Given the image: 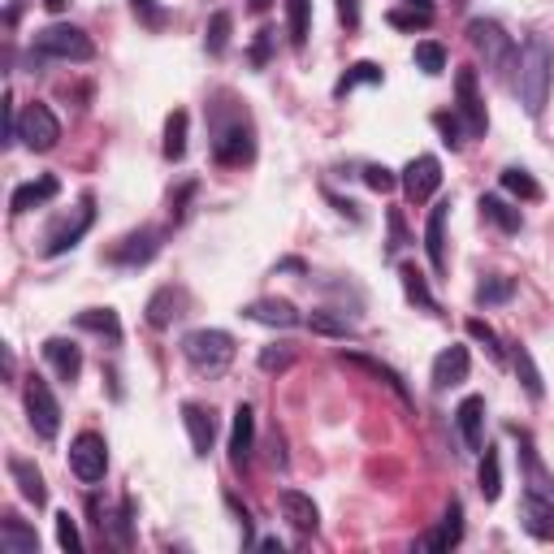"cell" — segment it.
Listing matches in <instances>:
<instances>
[{
  "instance_id": "obj_1",
  "label": "cell",
  "mask_w": 554,
  "mask_h": 554,
  "mask_svg": "<svg viewBox=\"0 0 554 554\" xmlns=\"http://www.w3.org/2000/svg\"><path fill=\"white\" fill-rule=\"evenodd\" d=\"M208 139H213V161L217 165H247L256 156V126L243 100L230 91H217L208 104Z\"/></svg>"
},
{
  "instance_id": "obj_2",
  "label": "cell",
  "mask_w": 554,
  "mask_h": 554,
  "mask_svg": "<svg viewBox=\"0 0 554 554\" xmlns=\"http://www.w3.org/2000/svg\"><path fill=\"white\" fill-rule=\"evenodd\" d=\"M550 83H554V48L546 35H529V44L520 48V61H516V96L529 117H542L550 100Z\"/></svg>"
},
{
  "instance_id": "obj_3",
  "label": "cell",
  "mask_w": 554,
  "mask_h": 554,
  "mask_svg": "<svg viewBox=\"0 0 554 554\" xmlns=\"http://www.w3.org/2000/svg\"><path fill=\"white\" fill-rule=\"evenodd\" d=\"M234 338L226 334V329H191L187 338H182V355H187V364L195 368V373L204 377H217L226 373V368L234 364Z\"/></svg>"
},
{
  "instance_id": "obj_4",
  "label": "cell",
  "mask_w": 554,
  "mask_h": 554,
  "mask_svg": "<svg viewBox=\"0 0 554 554\" xmlns=\"http://www.w3.org/2000/svg\"><path fill=\"white\" fill-rule=\"evenodd\" d=\"M35 57H48V61H91L96 57V44L83 26H70V22H52L35 35Z\"/></svg>"
},
{
  "instance_id": "obj_5",
  "label": "cell",
  "mask_w": 554,
  "mask_h": 554,
  "mask_svg": "<svg viewBox=\"0 0 554 554\" xmlns=\"http://www.w3.org/2000/svg\"><path fill=\"white\" fill-rule=\"evenodd\" d=\"M468 44L481 52L485 65H490L498 78H503L507 70H516V61H520V52H516V44H511V35L494 18H472L468 22Z\"/></svg>"
},
{
  "instance_id": "obj_6",
  "label": "cell",
  "mask_w": 554,
  "mask_h": 554,
  "mask_svg": "<svg viewBox=\"0 0 554 554\" xmlns=\"http://www.w3.org/2000/svg\"><path fill=\"white\" fill-rule=\"evenodd\" d=\"M22 399H26V420H31V429L44 442H52L61 433V403H57V394L48 390V381L44 377H26Z\"/></svg>"
},
{
  "instance_id": "obj_7",
  "label": "cell",
  "mask_w": 554,
  "mask_h": 554,
  "mask_svg": "<svg viewBox=\"0 0 554 554\" xmlns=\"http://www.w3.org/2000/svg\"><path fill=\"white\" fill-rule=\"evenodd\" d=\"M18 139L26 143L31 152H52L57 148V139H61V122H57V113L48 109V104H26V109L18 113Z\"/></svg>"
},
{
  "instance_id": "obj_8",
  "label": "cell",
  "mask_w": 554,
  "mask_h": 554,
  "mask_svg": "<svg viewBox=\"0 0 554 554\" xmlns=\"http://www.w3.org/2000/svg\"><path fill=\"white\" fill-rule=\"evenodd\" d=\"M455 113L464 117V130L468 139H481L490 130V117H485V100H481V87H477V70L464 65L455 74Z\"/></svg>"
},
{
  "instance_id": "obj_9",
  "label": "cell",
  "mask_w": 554,
  "mask_h": 554,
  "mask_svg": "<svg viewBox=\"0 0 554 554\" xmlns=\"http://www.w3.org/2000/svg\"><path fill=\"white\" fill-rule=\"evenodd\" d=\"M70 468L83 485L104 481V472H109V446H104L100 433H78L70 442Z\"/></svg>"
},
{
  "instance_id": "obj_10",
  "label": "cell",
  "mask_w": 554,
  "mask_h": 554,
  "mask_svg": "<svg viewBox=\"0 0 554 554\" xmlns=\"http://www.w3.org/2000/svg\"><path fill=\"white\" fill-rule=\"evenodd\" d=\"M156 252H161V230L139 226V230H130L126 239H117L104 260H109V265H117V269H143Z\"/></svg>"
},
{
  "instance_id": "obj_11",
  "label": "cell",
  "mask_w": 554,
  "mask_h": 554,
  "mask_svg": "<svg viewBox=\"0 0 554 554\" xmlns=\"http://www.w3.org/2000/svg\"><path fill=\"white\" fill-rule=\"evenodd\" d=\"M399 178H403V195H407V200L425 204L442 187V161H438V156H416V161H407V169H403Z\"/></svg>"
},
{
  "instance_id": "obj_12",
  "label": "cell",
  "mask_w": 554,
  "mask_h": 554,
  "mask_svg": "<svg viewBox=\"0 0 554 554\" xmlns=\"http://www.w3.org/2000/svg\"><path fill=\"white\" fill-rule=\"evenodd\" d=\"M520 524L537 542H554V494L546 490H524L520 498Z\"/></svg>"
},
{
  "instance_id": "obj_13",
  "label": "cell",
  "mask_w": 554,
  "mask_h": 554,
  "mask_svg": "<svg viewBox=\"0 0 554 554\" xmlns=\"http://www.w3.org/2000/svg\"><path fill=\"white\" fill-rule=\"evenodd\" d=\"M87 511H91V520H96V529H100L104 537H109L113 546H122V550L135 546V533H130V520H135V503H130V498H126V503L117 507V511H109V507L100 511V503L91 498Z\"/></svg>"
},
{
  "instance_id": "obj_14",
  "label": "cell",
  "mask_w": 554,
  "mask_h": 554,
  "mask_svg": "<svg viewBox=\"0 0 554 554\" xmlns=\"http://www.w3.org/2000/svg\"><path fill=\"white\" fill-rule=\"evenodd\" d=\"M91 221H96V208H91V195H83V204H78V217L74 221H61V226L48 234L44 256H65L70 247H78V243H83V234L91 230Z\"/></svg>"
},
{
  "instance_id": "obj_15",
  "label": "cell",
  "mask_w": 554,
  "mask_h": 554,
  "mask_svg": "<svg viewBox=\"0 0 554 554\" xmlns=\"http://www.w3.org/2000/svg\"><path fill=\"white\" fill-rule=\"evenodd\" d=\"M252 446H256V412L247 403H239L234 407V425H230V464L239 472L252 464Z\"/></svg>"
},
{
  "instance_id": "obj_16",
  "label": "cell",
  "mask_w": 554,
  "mask_h": 554,
  "mask_svg": "<svg viewBox=\"0 0 554 554\" xmlns=\"http://www.w3.org/2000/svg\"><path fill=\"white\" fill-rule=\"evenodd\" d=\"M243 316H247V321H256V325H269V329H295L303 321L299 308L290 299H252L243 308Z\"/></svg>"
},
{
  "instance_id": "obj_17",
  "label": "cell",
  "mask_w": 554,
  "mask_h": 554,
  "mask_svg": "<svg viewBox=\"0 0 554 554\" xmlns=\"http://www.w3.org/2000/svg\"><path fill=\"white\" fill-rule=\"evenodd\" d=\"M468 368H472V355L468 347H446L438 351V360H433V390H455L468 381Z\"/></svg>"
},
{
  "instance_id": "obj_18",
  "label": "cell",
  "mask_w": 554,
  "mask_h": 554,
  "mask_svg": "<svg viewBox=\"0 0 554 554\" xmlns=\"http://www.w3.org/2000/svg\"><path fill=\"white\" fill-rule=\"evenodd\" d=\"M182 425H187V433H191V451L204 459L208 451H213V442H217V420H213V412H208V407H200V403H182Z\"/></svg>"
},
{
  "instance_id": "obj_19",
  "label": "cell",
  "mask_w": 554,
  "mask_h": 554,
  "mask_svg": "<svg viewBox=\"0 0 554 554\" xmlns=\"http://www.w3.org/2000/svg\"><path fill=\"white\" fill-rule=\"evenodd\" d=\"M455 425H459V438H464L468 451H481L485 446V399L481 394H468V399L455 407Z\"/></svg>"
},
{
  "instance_id": "obj_20",
  "label": "cell",
  "mask_w": 554,
  "mask_h": 554,
  "mask_svg": "<svg viewBox=\"0 0 554 554\" xmlns=\"http://www.w3.org/2000/svg\"><path fill=\"white\" fill-rule=\"evenodd\" d=\"M61 195V182L52 178V174H39L35 182H22L18 191H13V200H9V213H31V208H44V204H52Z\"/></svg>"
},
{
  "instance_id": "obj_21",
  "label": "cell",
  "mask_w": 554,
  "mask_h": 554,
  "mask_svg": "<svg viewBox=\"0 0 554 554\" xmlns=\"http://www.w3.org/2000/svg\"><path fill=\"white\" fill-rule=\"evenodd\" d=\"M277 503H282V516L290 520V529L295 533H316L321 529V511L303 490H282L277 494Z\"/></svg>"
},
{
  "instance_id": "obj_22",
  "label": "cell",
  "mask_w": 554,
  "mask_h": 554,
  "mask_svg": "<svg viewBox=\"0 0 554 554\" xmlns=\"http://www.w3.org/2000/svg\"><path fill=\"white\" fill-rule=\"evenodd\" d=\"M9 477L13 485H18V494L26 498L31 507H44L48 503V485H44V472H39L31 459H22V455H9Z\"/></svg>"
},
{
  "instance_id": "obj_23",
  "label": "cell",
  "mask_w": 554,
  "mask_h": 554,
  "mask_svg": "<svg viewBox=\"0 0 554 554\" xmlns=\"http://www.w3.org/2000/svg\"><path fill=\"white\" fill-rule=\"evenodd\" d=\"M338 364H351V368H360V373H368V377H377L381 381V386H390L394 394H399V399L407 403V407H412V394H407V381L399 377V373H394V368L390 364H381V360H373V355H360V351H342L338 355Z\"/></svg>"
},
{
  "instance_id": "obj_24",
  "label": "cell",
  "mask_w": 554,
  "mask_h": 554,
  "mask_svg": "<svg viewBox=\"0 0 554 554\" xmlns=\"http://www.w3.org/2000/svg\"><path fill=\"white\" fill-rule=\"evenodd\" d=\"M0 554H39V537L18 511H5L0 520Z\"/></svg>"
},
{
  "instance_id": "obj_25",
  "label": "cell",
  "mask_w": 554,
  "mask_h": 554,
  "mask_svg": "<svg viewBox=\"0 0 554 554\" xmlns=\"http://www.w3.org/2000/svg\"><path fill=\"white\" fill-rule=\"evenodd\" d=\"M446 213H451V200L433 204L425 221V252H429L433 273H446Z\"/></svg>"
},
{
  "instance_id": "obj_26",
  "label": "cell",
  "mask_w": 554,
  "mask_h": 554,
  "mask_svg": "<svg viewBox=\"0 0 554 554\" xmlns=\"http://www.w3.org/2000/svg\"><path fill=\"white\" fill-rule=\"evenodd\" d=\"M44 360L52 364V373H57L61 381H78V373H83V351H78L70 338H48Z\"/></svg>"
},
{
  "instance_id": "obj_27",
  "label": "cell",
  "mask_w": 554,
  "mask_h": 554,
  "mask_svg": "<svg viewBox=\"0 0 554 554\" xmlns=\"http://www.w3.org/2000/svg\"><path fill=\"white\" fill-rule=\"evenodd\" d=\"M464 542V503H459V498H451V507H446V516H442V524L438 529H433L425 542V550H451V546H459Z\"/></svg>"
},
{
  "instance_id": "obj_28",
  "label": "cell",
  "mask_w": 554,
  "mask_h": 554,
  "mask_svg": "<svg viewBox=\"0 0 554 554\" xmlns=\"http://www.w3.org/2000/svg\"><path fill=\"white\" fill-rule=\"evenodd\" d=\"M477 208H481V217L485 221H494L503 234H520V226H524V217H520V208H511L503 195H481L477 200Z\"/></svg>"
},
{
  "instance_id": "obj_29",
  "label": "cell",
  "mask_w": 554,
  "mask_h": 554,
  "mask_svg": "<svg viewBox=\"0 0 554 554\" xmlns=\"http://www.w3.org/2000/svg\"><path fill=\"white\" fill-rule=\"evenodd\" d=\"M511 364H516V377H520V386L529 390V399H542L546 394V381H542V368H537V360H533V351L524 347V342H516L511 347Z\"/></svg>"
},
{
  "instance_id": "obj_30",
  "label": "cell",
  "mask_w": 554,
  "mask_h": 554,
  "mask_svg": "<svg viewBox=\"0 0 554 554\" xmlns=\"http://www.w3.org/2000/svg\"><path fill=\"white\" fill-rule=\"evenodd\" d=\"M182 290H174V286H161L156 295L148 299V325L152 329H165V325H174V316H182L178 308H182Z\"/></svg>"
},
{
  "instance_id": "obj_31",
  "label": "cell",
  "mask_w": 554,
  "mask_h": 554,
  "mask_svg": "<svg viewBox=\"0 0 554 554\" xmlns=\"http://www.w3.org/2000/svg\"><path fill=\"white\" fill-rule=\"evenodd\" d=\"M477 481H481V498H485V503H498V498H503V455H498V446H485Z\"/></svg>"
},
{
  "instance_id": "obj_32",
  "label": "cell",
  "mask_w": 554,
  "mask_h": 554,
  "mask_svg": "<svg viewBox=\"0 0 554 554\" xmlns=\"http://www.w3.org/2000/svg\"><path fill=\"white\" fill-rule=\"evenodd\" d=\"M364 83H368V87L386 83V70H381L377 61H355L351 70H347V74H342L338 83H334V96L342 100V96H351V91H355V87H364Z\"/></svg>"
},
{
  "instance_id": "obj_33",
  "label": "cell",
  "mask_w": 554,
  "mask_h": 554,
  "mask_svg": "<svg viewBox=\"0 0 554 554\" xmlns=\"http://www.w3.org/2000/svg\"><path fill=\"white\" fill-rule=\"evenodd\" d=\"M399 282H403V295L416 303V308L425 312H438V299H433V290L425 282V273H420L416 265H399Z\"/></svg>"
},
{
  "instance_id": "obj_34",
  "label": "cell",
  "mask_w": 554,
  "mask_h": 554,
  "mask_svg": "<svg viewBox=\"0 0 554 554\" xmlns=\"http://www.w3.org/2000/svg\"><path fill=\"white\" fill-rule=\"evenodd\" d=\"M78 329H91V334H104L109 342H122V321H117L113 308H87L74 316Z\"/></svg>"
},
{
  "instance_id": "obj_35",
  "label": "cell",
  "mask_w": 554,
  "mask_h": 554,
  "mask_svg": "<svg viewBox=\"0 0 554 554\" xmlns=\"http://www.w3.org/2000/svg\"><path fill=\"white\" fill-rule=\"evenodd\" d=\"M511 295H516V277H503V273H494V277H481L477 290H472V299H477V308H494V303H507Z\"/></svg>"
},
{
  "instance_id": "obj_36",
  "label": "cell",
  "mask_w": 554,
  "mask_h": 554,
  "mask_svg": "<svg viewBox=\"0 0 554 554\" xmlns=\"http://www.w3.org/2000/svg\"><path fill=\"white\" fill-rule=\"evenodd\" d=\"M187 126H191V117L187 109H174L169 113V122H165V161H182L187 156Z\"/></svg>"
},
{
  "instance_id": "obj_37",
  "label": "cell",
  "mask_w": 554,
  "mask_h": 554,
  "mask_svg": "<svg viewBox=\"0 0 554 554\" xmlns=\"http://www.w3.org/2000/svg\"><path fill=\"white\" fill-rule=\"evenodd\" d=\"M503 187L516 195V200H524V204H537V200H542V182H537L524 165H507V169H503Z\"/></svg>"
},
{
  "instance_id": "obj_38",
  "label": "cell",
  "mask_w": 554,
  "mask_h": 554,
  "mask_svg": "<svg viewBox=\"0 0 554 554\" xmlns=\"http://www.w3.org/2000/svg\"><path fill=\"white\" fill-rule=\"evenodd\" d=\"M286 31H290V44L303 48L312 35V0H286Z\"/></svg>"
},
{
  "instance_id": "obj_39",
  "label": "cell",
  "mask_w": 554,
  "mask_h": 554,
  "mask_svg": "<svg viewBox=\"0 0 554 554\" xmlns=\"http://www.w3.org/2000/svg\"><path fill=\"white\" fill-rule=\"evenodd\" d=\"M230 31H234V18L226 9H217L213 18H208V31H204V48L208 57H221V52L230 48Z\"/></svg>"
},
{
  "instance_id": "obj_40",
  "label": "cell",
  "mask_w": 554,
  "mask_h": 554,
  "mask_svg": "<svg viewBox=\"0 0 554 554\" xmlns=\"http://www.w3.org/2000/svg\"><path fill=\"white\" fill-rule=\"evenodd\" d=\"M412 61H416V70H420V74L438 78V74L446 70V48L438 44V39H420L416 52H412Z\"/></svg>"
},
{
  "instance_id": "obj_41",
  "label": "cell",
  "mask_w": 554,
  "mask_h": 554,
  "mask_svg": "<svg viewBox=\"0 0 554 554\" xmlns=\"http://www.w3.org/2000/svg\"><path fill=\"white\" fill-rule=\"evenodd\" d=\"M308 329H312V334H325V338H351V334H355L347 316H334L329 308L308 312Z\"/></svg>"
},
{
  "instance_id": "obj_42",
  "label": "cell",
  "mask_w": 554,
  "mask_h": 554,
  "mask_svg": "<svg viewBox=\"0 0 554 554\" xmlns=\"http://www.w3.org/2000/svg\"><path fill=\"white\" fill-rule=\"evenodd\" d=\"M433 126H438V135H442V143H446V148H464V135H468V130L464 126H459V113H433Z\"/></svg>"
},
{
  "instance_id": "obj_43",
  "label": "cell",
  "mask_w": 554,
  "mask_h": 554,
  "mask_svg": "<svg viewBox=\"0 0 554 554\" xmlns=\"http://www.w3.org/2000/svg\"><path fill=\"white\" fill-rule=\"evenodd\" d=\"M290 364H295V347H290V342H273V347L260 351V368H265V373H286Z\"/></svg>"
},
{
  "instance_id": "obj_44",
  "label": "cell",
  "mask_w": 554,
  "mask_h": 554,
  "mask_svg": "<svg viewBox=\"0 0 554 554\" xmlns=\"http://www.w3.org/2000/svg\"><path fill=\"white\" fill-rule=\"evenodd\" d=\"M386 22L399 26V31H425V26L433 22V13L429 9H390Z\"/></svg>"
},
{
  "instance_id": "obj_45",
  "label": "cell",
  "mask_w": 554,
  "mask_h": 554,
  "mask_svg": "<svg viewBox=\"0 0 554 554\" xmlns=\"http://www.w3.org/2000/svg\"><path fill=\"white\" fill-rule=\"evenodd\" d=\"M364 182H368V187H373L377 195H390L403 178L394 174V169H386V165H364Z\"/></svg>"
},
{
  "instance_id": "obj_46",
  "label": "cell",
  "mask_w": 554,
  "mask_h": 554,
  "mask_svg": "<svg viewBox=\"0 0 554 554\" xmlns=\"http://www.w3.org/2000/svg\"><path fill=\"white\" fill-rule=\"evenodd\" d=\"M57 546H61L65 554H78V550H83V537H78V524L70 520V511H61V516H57Z\"/></svg>"
},
{
  "instance_id": "obj_47",
  "label": "cell",
  "mask_w": 554,
  "mask_h": 554,
  "mask_svg": "<svg viewBox=\"0 0 554 554\" xmlns=\"http://www.w3.org/2000/svg\"><path fill=\"white\" fill-rule=\"evenodd\" d=\"M468 338H477L481 347L494 355V360H503V347H498V334H494V329L481 321V316H472V321H468Z\"/></svg>"
},
{
  "instance_id": "obj_48",
  "label": "cell",
  "mask_w": 554,
  "mask_h": 554,
  "mask_svg": "<svg viewBox=\"0 0 554 554\" xmlns=\"http://www.w3.org/2000/svg\"><path fill=\"white\" fill-rule=\"evenodd\" d=\"M386 221H390V239H386V252L394 256V252H403V247L412 243V239H407V226H403V213H399V208H390V213H386Z\"/></svg>"
},
{
  "instance_id": "obj_49",
  "label": "cell",
  "mask_w": 554,
  "mask_h": 554,
  "mask_svg": "<svg viewBox=\"0 0 554 554\" xmlns=\"http://www.w3.org/2000/svg\"><path fill=\"white\" fill-rule=\"evenodd\" d=\"M195 191H200L195 182H182V187H178L174 195H169V213H174V221L187 217V204H191V195H195Z\"/></svg>"
},
{
  "instance_id": "obj_50",
  "label": "cell",
  "mask_w": 554,
  "mask_h": 554,
  "mask_svg": "<svg viewBox=\"0 0 554 554\" xmlns=\"http://www.w3.org/2000/svg\"><path fill=\"white\" fill-rule=\"evenodd\" d=\"M130 9H135V18L148 22V26H161L165 22V9L156 5V0H130Z\"/></svg>"
},
{
  "instance_id": "obj_51",
  "label": "cell",
  "mask_w": 554,
  "mask_h": 554,
  "mask_svg": "<svg viewBox=\"0 0 554 554\" xmlns=\"http://www.w3.org/2000/svg\"><path fill=\"white\" fill-rule=\"evenodd\" d=\"M325 200H329V204H334V213H338V217H347V221H351V226H360V221H364V217H360V204L342 200V195H334V191H325Z\"/></svg>"
},
{
  "instance_id": "obj_52",
  "label": "cell",
  "mask_w": 554,
  "mask_h": 554,
  "mask_svg": "<svg viewBox=\"0 0 554 554\" xmlns=\"http://www.w3.org/2000/svg\"><path fill=\"white\" fill-rule=\"evenodd\" d=\"M269 52H273V31H256V44H252V65H256V70L269 61Z\"/></svg>"
},
{
  "instance_id": "obj_53",
  "label": "cell",
  "mask_w": 554,
  "mask_h": 554,
  "mask_svg": "<svg viewBox=\"0 0 554 554\" xmlns=\"http://www.w3.org/2000/svg\"><path fill=\"white\" fill-rule=\"evenodd\" d=\"M338 18L347 31H355V26H360V0H338Z\"/></svg>"
},
{
  "instance_id": "obj_54",
  "label": "cell",
  "mask_w": 554,
  "mask_h": 554,
  "mask_svg": "<svg viewBox=\"0 0 554 554\" xmlns=\"http://www.w3.org/2000/svg\"><path fill=\"white\" fill-rule=\"evenodd\" d=\"M277 273H308V265L295 260V256H286V260H277Z\"/></svg>"
},
{
  "instance_id": "obj_55",
  "label": "cell",
  "mask_w": 554,
  "mask_h": 554,
  "mask_svg": "<svg viewBox=\"0 0 554 554\" xmlns=\"http://www.w3.org/2000/svg\"><path fill=\"white\" fill-rule=\"evenodd\" d=\"M260 550H273V554H282V542H277V537H265V542H260Z\"/></svg>"
},
{
  "instance_id": "obj_56",
  "label": "cell",
  "mask_w": 554,
  "mask_h": 554,
  "mask_svg": "<svg viewBox=\"0 0 554 554\" xmlns=\"http://www.w3.org/2000/svg\"><path fill=\"white\" fill-rule=\"evenodd\" d=\"M44 5H48V9H52V13H61V9H65V5H70V0H44Z\"/></svg>"
},
{
  "instance_id": "obj_57",
  "label": "cell",
  "mask_w": 554,
  "mask_h": 554,
  "mask_svg": "<svg viewBox=\"0 0 554 554\" xmlns=\"http://www.w3.org/2000/svg\"><path fill=\"white\" fill-rule=\"evenodd\" d=\"M407 5H412V9H429V13H433V0H407Z\"/></svg>"
},
{
  "instance_id": "obj_58",
  "label": "cell",
  "mask_w": 554,
  "mask_h": 554,
  "mask_svg": "<svg viewBox=\"0 0 554 554\" xmlns=\"http://www.w3.org/2000/svg\"><path fill=\"white\" fill-rule=\"evenodd\" d=\"M269 5H273V0H252V9H256V13H265Z\"/></svg>"
}]
</instances>
